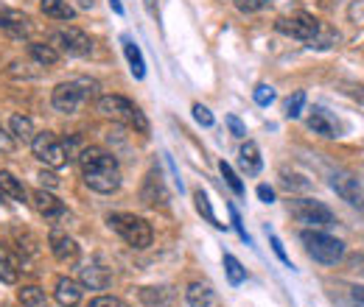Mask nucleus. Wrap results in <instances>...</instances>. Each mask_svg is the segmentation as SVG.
<instances>
[{
	"instance_id": "obj_1",
	"label": "nucleus",
	"mask_w": 364,
	"mask_h": 307,
	"mask_svg": "<svg viewBox=\"0 0 364 307\" xmlns=\"http://www.w3.org/2000/svg\"><path fill=\"white\" fill-rule=\"evenodd\" d=\"M76 162H79L85 184L95 193L109 196L121 187V168H118V160L109 151H104L98 145H85L82 154L76 157Z\"/></svg>"
},
{
	"instance_id": "obj_2",
	"label": "nucleus",
	"mask_w": 364,
	"mask_h": 307,
	"mask_svg": "<svg viewBox=\"0 0 364 307\" xmlns=\"http://www.w3.org/2000/svg\"><path fill=\"white\" fill-rule=\"evenodd\" d=\"M274 28L297 43H306L311 50H328L339 43V34L328 26L317 20L314 14H306V11H297V14H286L274 23Z\"/></svg>"
},
{
	"instance_id": "obj_3",
	"label": "nucleus",
	"mask_w": 364,
	"mask_h": 307,
	"mask_svg": "<svg viewBox=\"0 0 364 307\" xmlns=\"http://www.w3.org/2000/svg\"><path fill=\"white\" fill-rule=\"evenodd\" d=\"M98 112L112 118V121H118V123H124V126H129V129H135L137 134H149L146 115L140 112V106H135L124 95H101L98 98Z\"/></svg>"
},
{
	"instance_id": "obj_4",
	"label": "nucleus",
	"mask_w": 364,
	"mask_h": 307,
	"mask_svg": "<svg viewBox=\"0 0 364 307\" xmlns=\"http://www.w3.org/2000/svg\"><path fill=\"white\" fill-rule=\"evenodd\" d=\"M300 240H303L309 257L322 265H336L345 257V243L339 238L328 235L325 229H303L300 232Z\"/></svg>"
},
{
	"instance_id": "obj_5",
	"label": "nucleus",
	"mask_w": 364,
	"mask_h": 307,
	"mask_svg": "<svg viewBox=\"0 0 364 307\" xmlns=\"http://www.w3.org/2000/svg\"><path fill=\"white\" fill-rule=\"evenodd\" d=\"M107 223H109V229L118 232V235L124 238V243L132 246V249H149L151 240H154L151 223L146 218H140V216H135V213H112V216L107 218Z\"/></svg>"
},
{
	"instance_id": "obj_6",
	"label": "nucleus",
	"mask_w": 364,
	"mask_h": 307,
	"mask_svg": "<svg viewBox=\"0 0 364 307\" xmlns=\"http://www.w3.org/2000/svg\"><path fill=\"white\" fill-rule=\"evenodd\" d=\"M95 87H98V84H95L92 79L62 82V84H56L53 92H50V104H53V109L62 112V115H76L79 106L85 104V98H90L92 92H95Z\"/></svg>"
},
{
	"instance_id": "obj_7",
	"label": "nucleus",
	"mask_w": 364,
	"mask_h": 307,
	"mask_svg": "<svg viewBox=\"0 0 364 307\" xmlns=\"http://www.w3.org/2000/svg\"><path fill=\"white\" fill-rule=\"evenodd\" d=\"M291 216L306 223V229H331L336 223V216L328 204L317 199H294L291 201Z\"/></svg>"
},
{
	"instance_id": "obj_8",
	"label": "nucleus",
	"mask_w": 364,
	"mask_h": 307,
	"mask_svg": "<svg viewBox=\"0 0 364 307\" xmlns=\"http://www.w3.org/2000/svg\"><path fill=\"white\" fill-rule=\"evenodd\" d=\"M31 151L40 162H46L48 168H62L70 162L68 151H65V140H59L53 132H37L31 140Z\"/></svg>"
},
{
	"instance_id": "obj_9",
	"label": "nucleus",
	"mask_w": 364,
	"mask_h": 307,
	"mask_svg": "<svg viewBox=\"0 0 364 307\" xmlns=\"http://www.w3.org/2000/svg\"><path fill=\"white\" fill-rule=\"evenodd\" d=\"M50 45L59 50V53H68V56H90L92 53V40L76 26H65V28H56L50 31Z\"/></svg>"
},
{
	"instance_id": "obj_10",
	"label": "nucleus",
	"mask_w": 364,
	"mask_h": 307,
	"mask_svg": "<svg viewBox=\"0 0 364 307\" xmlns=\"http://www.w3.org/2000/svg\"><path fill=\"white\" fill-rule=\"evenodd\" d=\"M48 243H50V255L65 265L76 263V260H79V255H82L79 243H76L68 232H62V229H53V232H50V238H48Z\"/></svg>"
},
{
	"instance_id": "obj_11",
	"label": "nucleus",
	"mask_w": 364,
	"mask_h": 307,
	"mask_svg": "<svg viewBox=\"0 0 364 307\" xmlns=\"http://www.w3.org/2000/svg\"><path fill=\"white\" fill-rule=\"evenodd\" d=\"M79 282L85 288H90V291H107L112 285V271L101 260H92V263L79 268Z\"/></svg>"
},
{
	"instance_id": "obj_12",
	"label": "nucleus",
	"mask_w": 364,
	"mask_h": 307,
	"mask_svg": "<svg viewBox=\"0 0 364 307\" xmlns=\"http://www.w3.org/2000/svg\"><path fill=\"white\" fill-rule=\"evenodd\" d=\"M0 28H3L6 34H11V37L23 40V37L31 34V20H28V14H23V11H17V9L0 6Z\"/></svg>"
},
{
	"instance_id": "obj_13",
	"label": "nucleus",
	"mask_w": 364,
	"mask_h": 307,
	"mask_svg": "<svg viewBox=\"0 0 364 307\" xmlns=\"http://www.w3.org/2000/svg\"><path fill=\"white\" fill-rule=\"evenodd\" d=\"M82 282L70 279V277H59L56 279V288H53V299L59 302V307H79L82 305Z\"/></svg>"
},
{
	"instance_id": "obj_14",
	"label": "nucleus",
	"mask_w": 364,
	"mask_h": 307,
	"mask_svg": "<svg viewBox=\"0 0 364 307\" xmlns=\"http://www.w3.org/2000/svg\"><path fill=\"white\" fill-rule=\"evenodd\" d=\"M309 129L319 137H328V140H333V137H339V123H336V118L331 115V112H325L322 106H314L311 109V115H309Z\"/></svg>"
},
{
	"instance_id": "obj_15",
	"label": "nucleus",
	"mask_w": 364,
	"mask_h": 307,
	"mask_svg": "<svg viewBox=\"0 0 364 307\" xmlns=\"http://www.w3.org/2000/svg\"><path fill=\"white\" fill-rule=\"evenodd\" d=\"M238 165H241V171L247 176H258L264 171V160H261V148H258V143H252V140H247L241 148H238Z\"/></svg>"
},
{
	"instance_id": "obj_16",
	"label": "nucleus",
	"mask_w": 364,
	"mask_h": 307,
	"mask_svg": "<svg viewBox=\"0 0 364 307\" xmlns=\"http://www.w3.org/2000/svg\"><path fill=\"white\" fill-rule=\"evenodd\" d=\"M331 187L350 204H362V187H359V179L348 174H333L331 176Z\"/></svg>"
},
{
	"instance_id": "obj_17",
	"label": "nucleus",
	"mask_w": 364,
	"mask_h": 307,
	"mask_svg": "<svg viewBox=\"0 0 364 307\" xmlns=\"http://www.w3.org/2000/svg\"><path fill=\"white\" fill-rule=\"evenodd\" d=\"M31 201H34L37 213L46 216V218H59V216H65V204H62L56 196H50L48 190H43V187L31 193Z\"/></svg>"
},
{
	"instance_id": "obj_18",
	"label": "nucleus",
	"mask_w": 364,
	"mask_h": 307,
	"mask_svg": "<svg viewBox=\"0 0 364 307\" xmlns=\"http://www.w3.org/2000/svg\"><path fill=\"white\" fill-rule=\"evenodd\" d=\"M185 302L191 307H213L216 291H213V285H208V282H191V285L185 288Z\"/></svg>"
},
{
	"instance_id": "obj_19",
	"label": "nucleus",
	"mask_w": 364,
	"mask_h": 307,
	"mask_svg": "<svg viewBox=\"0 0 364 307\" xmlns=\"http://www.w3.org/2000/svg\"><path fill=\"white\" fill-rule=\"evenodd\" d=\"M140 199H143V204H149V207L163 204V201L168 199V196H166V187H163V176L157 174V171H151V174L146 176V184H143Z\"/></svg>"
},
{
	"instance_id": "obj_20",
	"label": "nucleus",
	"mask_w": 364,
	"mask_h": 307,
	"mask_svg": "<svg viewBox=\"0 0 364 307\" xmlns=\"http://www.w3.org/2000/svg\"><path fill=\"white\" fill-rule=\"evenodd\" d=\"M9 134H11L14 140L31 145V140H34V134H37L34 121H31L28 115H11V118H9Z\"/></svg>"
},
{
	"instance_id": "obj_21",
	"label": "nucleus",
	"mask_w": 364,
	"mask_h": 307,
	"mask_svg": "<svg viewBox=\"0 0 364 307\" xmlns=\"http://www.w3.org/2000/svg\"><path fill=\"white\" fill-rule=\"evenodd\" d=\"M40 9L43 14L50 20H62V23H70L76 17V9L68 3V0H40Z\"/></svg>"
},
{
	"instance_id": "obj_22",
	"label": "nucleus",
	"mask_w": 364,
	"mask_h": 307,
	"mask_svg": "<svg viewBox=\"0 0 364 307\" xmlns=\"http://www.w3.org/2000/svg\"><path fill=\"white\" fill-rule=\"evenodd\" d=\"M0 193L9 196L11 201H26V199H28L23 182H20L14 174H9V171H0Z\"/></svg>"
},
{
	"instance_id": "obj_23",
	"label": "nucleus",
	"mask_w": 364,
	"mask_h": 307,
	"mask_svg": "<svg viewBox=\"0 0 364 307\" xmlns=\"http://www.w3.org/2000/svg\"><path fill=\"white\" fill-rule=\"evenodd\" d=\"M124 53H127V62H129L132 76H135V79H143V76H146V59H143V53H140V48L135 45V40L124 37Z\"/></svg>"
},
{
	"instance_id": "obj_24",
	"label": "nucleus",
	"mask_w": 364,
	"mask_h": 307,
	"mask_svg": "<svg viewBox=\"0 0 364 307\" xmlns=\"http://www.w3.org/2000/svg\"><path fill=\"white\" fill-rule=\"evenodd\" d=\"M193 201H196V210H199V216L208 221V223H213L216 229H225L228 223H222V221L216 218V213H213V204H210V196L199 187V190H193Z\"/></svg>"
},
{
	"instance_id": "obj_25",
	"label": "nucleus",
	"mask_w": 364,
	"mask_h": 307,
	"mask_svg": "<svg viewBox=\"0 0 364 307\" xmlns=\"http://www.w3.org/2000/svg\"><path fill=\"white\" fill-rule=\"evenodd\" d=\"M28 53H31V59H34L37 65H43V67H53V65L59 62V50H56L53 45L31 43L28 45Z\"/></svg>"
},
{
	"instance_id": "obj_26",
	"label": "nucleus",
	"mask_w": 364,
	"mask_h": 307,
	"mask_svg": "<svg viewBox=\"0 0 364 307\" xmlns=\"http://www.w3.org/2000/svg\"><path fill=\"white\" fill-rule=\"evenodd\" d=\"M140 302L146 307H168L171 291L168 288H140Z\"/></svg>"
},
{
	"instance_id": "obj_27",
	"label": "nucleus",
	"mask_w": 364,
	"mask_h": 307,
	"mask_svg": "<svg viewBox=\"0 0 364 307\" xmlns=\"http://www.w3.org/2000/svg\"><path fill=\"white\" fill-rule=\"evenodd\" d=\"M17 302L23 307H40L46 302V291L40 285H23L17 291Z\"/></svg>"
},
{
	"instance_id": "obj_28",
	"label": "nucleus",
	"mask_w": 364,
	"mask_h": 307,
	"mask_svg": "<svg viewBox=\"0 0 364 307\" xmlns=\"http://www.w3.org/2000/svg\"><path fill=\"white\" fill-rule=\"evenodd\" d=\"M0 282H6V285L17 282V263L11 260V255L3 246H0Z\"/></svg>"
},
{
	"instance_id": "obj_29",
	"label": "nucleus",
	"mask_w": 364,
	"mask_h": 307,
	"mask_svg": "<svg viewBox=\"0 0 364 307\" xmlns=\"http://www.w3.org/2000/svg\"><path fill=\"white\" fill-rule=\"evenodd\" d=\"M303 109H306V92H294V95H289L286 104H283V112H286L289 121H297V118L303 115Z\"/></svg>"
},
{
	"instance_id": "obj_30",
	"label": "nucleus",
	"mask_w": 364,
	"mask_h": 307,
	"mask_svg": "<svg viewBox=\"0 0 364 307\" xmlns=\"http://www.w3.org/2000/svg\"><path fill=\"white\" fill-rule=\"evenodd\" d=\"M225 271H228L230 285H241L247 279V268L238 263V257H232V255H225Z\"/></svg>"
},
{
	"instance_id": "obj_31",
	"label": "nucleus",
	"mask_w": 364,
	"mask_h": 307,
	"mask_svg": "<svg viewBox=\"0 0 364 307\" xmlns=\"http://www.w3.org/2000/svg\"><path fill=\"white\" fill-rule=\"evenodd\" d=\"M219 171H222V176H225V182L230 184V190L235 193V196H244V184H241V179H238V174L230 168V162H219Z\"/></svg>"
},
{
	"instance_id": "obj_32",
	"label": "nucleus",
	"mask_w": 364,
	"mask_h": 307,
	"mask_svg": "<svg viewBox=\"0 0 364 307\" xmlns=\"http://www.w3.org/2000/svg\"><path fill=\"white\" fill-rule=\"evenodd\" d=\"M232 3H235L238 11H244V14H255V11L267 9L272 0H232Z\"/></svg>"
},
{
	"instance_id": "obj_33",
	"label": "nucleus",
	"mask_w": 364,
	"mask_h": 307,
	"mask_svg": "<svg viewBox=\"0 0 364 307\" xmlns=\"http://www.w3.org/2000/svg\"><path fill=\"white\" fill-rule=\"evenodd\" d=\"M193 121H196L199 126H205V129L213 126V115H210V109L202 106V104H193Z\"/></svg>"
},
{
	"instance_id": "obj_34",
	"label": "nucleus",
	"mask_w": 364,
	"mask_h": 307,
	"mask_svg": "<svg viewBox=\"0 0 364 307\" xmlns=\"http://www.w3.org/2000/svg\"><path fill=\"white\" fill-rule=\"evenodd\" d=\"M252 95H255V104H258V106H269L274 101V89L269 87V84H258Z\"/></svg>"
},
{
	"instance_id": "obj_35",
	"label": "nucleus",
	"mask_w": 364,
	"mask_h": 307,
	"mask_svg": "<svg viewBox=\"0 0 364 307\" xmlns=\"http://www.w3.org/2000/svg\"><path fill=\"white\" fill-rule=\"evenodd\" d=\"M228 210H230V218H232V229L238 232V238H241L244 243H252V240H250V235H247V229H244V223H241V216H238V210H235L232 204H230Z\"/></svg>"
},
{
	"instance_id": "obj_36",
	"label": "nucleus",
	"mask_w": 364,
	"mask_h": 307,
	"mask_svg": "<svg viewBox=\"0 0 364 307\" xmlns=\"http://www.w3.org/2000/svg\"><path fill=\"white\" fill-rule=\"evenodd\" d=\"M87 307H129L124 299H118V296H95Z\"/></svg>"
},
{
	"instance_id": "obj_37",
	"label": "nucleus",
	"mask_w": 364,
	"mask_h": 307,
	"mask_svg": "<svg viewBox=\"0 0 364 307\" xmlns=\"http://www.w3.org/2000/svg\"><path fill=\"white\" fill-rule=\"evenodd\" d=\"M228 129H230V134H232V137H238V140H244V137H247V126H244L235 115H228Z\"/></svg>"
},
{
	"instance_id": "obj_38",
	"label": "nucleus",
	"mask_w": 364,
	"mask_h": 307,
	"mask_svg": "<svg viewBox=\"0 0 364 307\" xmlns=\"http://www.w3.org/2000/svg\"><path fill=\"white\" fill-rule=\"evenodd\" d=\"M269 243H272L274 255L280 257V263H283V265H291L289 255H286V249H283V243H280V238H277V235H272V232H269Z\"/></svg>"
},
{
	"instance_id": "obj_39",
	"label": "nucleus",
	"mask_w": 364,
	"mask_h": 307,
	"mask_svg": "<svg viewBox=\"0 0 364 307\" xmlns=\"http://www.w3.org/2000/svg\"><path fill=\"white\" fill-rule=\"evenodd\" d=\"M0 151H3V154H11V151H14V137L6 132L3 126H0Z\"/></svg>"
},
{
	"instance_id": "obj_40",
	"label": "nucleus",
	"mask_w": 364,
	"mask_h": 307,
	"mask_svg": "<svg viewBox=\"0 0 364 307\" xmlns=\"http://www.w3.org/2000/svg\"><path fill=\"white\" fill-rule=\"evenodd\" d=\"M258 199L264 201V204H272L274 201V190L269 184H258Z\"/></svg>"
},
{
	"instance_id": "obj_41",
	"label": "nucleus",
	"mask_w": 364,
	"mask_h": 307,
	"mask_svg": "<svg viewBox=\"0 0 364 307\" xmlns=\"http://www.w3.org/2000/svg\"><path fill=\"white\" fill-rule=\"evenodd\" d=\"M40 182H43L46 187H56V184H59V176L53 174V171H40Z\"/></svg>"
},
{
	"instance_id": "obj_42",
	"label": "nucleus",
	"mask_w": 364,
	"mask_h": 307,
	"mask_svg": "<svg viewBox=\"0 0 364 307\" xmlns=\"http://www.w3.org/2000/svg\"><path fill=\"white\" fill-rule=\"evenodd\" d=\"M350 265H353V268H356L359 274H364V255H356V257L350 260Z\"/></svg>"
},
{
	"instance_id": "obj_43",
	"label": "nucleus",
	"mask_w": 364,
	"mask_h": 307,
	"mask_svg": "<svg viewBox=\"0 0 364 307\" xmlns=\"http://www.w3.org/2000/svg\"><path fill=\"white\" fill-rule=\"evenodd\" d=\"M350 294H353V299H356L359 305H364V288H362V285H356V288H353Z\"/></svg>"
},
{
	"instance_id": "obj_44",
	"label": "nucleus",
	"mask_w": 364,
	"mask_h": 307,
	"mask_svg": "<svg viewBox=\"0 0 364 307\" xmlns=\"http://www.w3.org/2000/svg\"><path fill=\"white\" fill-rule=\"evenodd\" d=\"M109 9H112L115 14H124V3H121V0H109Z\"/></svg>"
},
{
	"instance_id": "obj_45",
	"label": "nucleus",
	"mask_w": 364,
	"mask_h": 307,
	"mask_svg": "<svg viewBox=\"0 0 364 307\" xmlns=\"http://www.w3.org/2000/svg\"><path fill=\"white\" fill-rule=\"evenodd\" d=\"M350 95L359 101V104H364V87H356V89H350Z\"/></svg>"
},
{
	"instance_id": "obj_46",
	"label": "nucleus",
	"mask_w": 364,
	"mask_h": 307,
	"mask_svg": "<svg viewBox=\"0 0 364 307\" xmlns=\"http://www.w3.org/2000/svg\"><path fill=\"white\" fill-rule=\"evenodd\" d=\"M0 199H3V193H0Z\"/></svg>"
},
{
	"instance_id": "obj_47",
	"label": "nucleus",
	"mask_w": 364,
	"mask_h": 307,
	"mask_svg": "<svg viewBox=\"0 0 364 307\" xmlns=\"http://www.w3.org/2000/svg\"><path fill=\"white\" fill-rule=\"evenodd\" d=\"M362 204H364V201H362Z\"/></svg>"
}]
</instances>
